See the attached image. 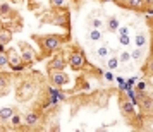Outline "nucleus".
<instances>
[{"label": "nucleus", "instance_id": "obj_24", "mask_svg": "<svg viewBox=\"0 0 153 132\" xmlns=\"http://www.w3.org/2000/svg\"><path fill=\"white\" fill-rule=\"evenodd\" d=\"M10 120H12V125H19V122H21V118L17 117V115H12Z\"/></svg>", "mask_w": 153, "mask_h": 132}, {"label": "nucleus", "instance_id": "obj_26", "mask_svg": "<svg viewBox=\"0 0 153 132\" xmlns=\"http://www.w3.org/2000/svg\"><path fill=\"white\" fill-rule=\"evenodd\" d=\"M7 12H9V7L3 3V5H0V14H3V16H7Z\"/></svg>", "mask_w": 153, "mask_h": 132}, {"label": "nucleus", "instance_id": "obj_16", "mask_svg": "<svg viewBox=\"0 0 153 132\" xmlns=\"http://www.w3.org/2000/svg\"><path fill=\"white\" fill-rule=\"evenodd\" d=\"M131 58H134L136 62H139V60L143 58V52H141L139 48H136V50H134L133 53H131Z\"/></svg>", "mask_w": 153, "mask_h": 132}, {"label": "nucleus", "instance_id": "obj_7", "mask_svg": "<svg viewBox=\"0 0 153 132\" xmlns=\"http://www.w3.org/2000/svg\"><path fill=\"white\" fill-rule=\"evenodd\" d=\"M7 57H9V64L14 67V65H17L21 62V57L16 53V50H9V53H7Z\"/></svg>", "mask_w": 153, "mask_h": 132}, {"label": "nucleus", "instance_id": "obj_9", "mask_svg": "<svg viewBox=\"0 0 153 132\" xmlns=\"http://www.w3.org/2000/svg\"><path fill=\"white\" fill-rule=\"evenodd\" d=\"M12 115H14L12 108H0V118H2V120H5V118H10Z\"/></svg>", "mask_w": 153, "mask_h": 132}, {"label": "nucleus", "instance_id": "obj_1", "mask_svg": "<svg viewBox=\"0 0 153 132\" xmlns=\"http://www.w3.org/2000/svg\"><path fill=\"white\" fill-rule=\"evenodd\" d=\"M19 100L21 101H26L28 98H31V94H33V84H29V82H24L22 86L19 88Z\"/></svg>", "mask_w": 153, "mask_h": 132}, {"label": "nucleus", "instance_id": "obj_28", "mask_svg": "<svg viewBox=\"0 0 153 132\" xmlns=\"http://www.w3.org/2000/svg\"><path fill=\"white\" fill-rule=\"evenodd\" d=\"M138 89L143 91V89H145V82H138Z\"/></svg>", "mask_w": 153, "mask_h": 132}, {"label": "nucleus", "instance_id": "obj_30", "mask_svg": "<svg viewBox=\"0 0 153 132\" xmlns=\"http://www.w3.org/2000/svg\"><path fill=\"white\" fill-rule=\"evenodd\" d=\"M105 77H107V79H108V81H112V79H114V75L110 74V72H108V74H105Z\"/></svg>", "mask_w": 153, "mask_h": 132}, {"label": "nucleus", "instance_id": "obj_11", "mask_svg": "<svg viewBox=\"0 0 153 132\" xmlns=\"http://www.w3.org/2000/svg\"><path fill=\"white\" fill-rule=\"evenodd\" d=\"M36 122H38V117H36L35 113H28V115H26V124H28V125H35Z\"/></svg>", "mask_w": 153, "mask_h": 132}, {"label": "nucleus", "instance_id": "obj_2", "mask_svg": "<svg viewBox=\"0 0 153 132\" xmlns=\"http://www.w3.org/2000/svg\"><path fill=\"white\" fill-rule=\"evenodd\" d=\"M58 45H60V39L57 36H47L43 41H41V46L45 50H55Z\"/></svg>", "mask_w": 153, "mask_h": 132}, {"label": "nucleus", "instance_id": "obj_13", "mask_svg": "<svg viewBox=\"0 0 153 132\" xmlns=\"http://www.w3.org/2000/svg\"><path fill=\"white\" fill-rule=\"evenodd\" d=\"M134 43H136V46H138V48H141V46L146 43V36H145V35H138L136 39H134Z\"/></svg>", "mask_w": 153, "mask_h": 132}, {"label": "nucleus", "instance_id": "obj_5", "mask_svg": "<svg viewBox=\"0 0 153 132\" xmlns=\"http://www.w3.org/2000/svg\"><path fill=\"white\" fill-rule=\"evenodd\" d=\"M64 67H65V62H64L60 57L54 58V60L50 62V65H48V69H50V70H62Z\"/></svg>", "mask_w": 153, "mask_h": 132}, {"label": "nucleus", "instance_id": "obj_21", "mask_svg": "<svg viewBox=\"0 0 153 132\" xmlns=\"http://www.w3.org/2000/svg\"><path fill=\"white\" fill-rule=\"evenodd\" d=\"M119 43H120V45H124V46H127V45L131 43V39H129V36H127V35H124V36L119 38Z\"/></svg>", "mask_w": 153, "mask_h": 132}, {"label": "nucleus", "instance_id": "obj_31", "mask_svg": "<svg viewBox=\"0 0 153 132\" xmlns=\"http://www.w3.org/2000/svg\"><path fill=\"white\" fill-rule=\"evenodd\" d=\"M0 52H3V43H0Z\"/></svg>", "mask_w": 153, "mask_h": 132}, {"label": "nucleus", "instance_id": "obj_6", "mask_svg": "<svg viewBox=\"0 0 153 132\" xmlns=\"http://www.w3.org/2000/svg\"><path fill=\"white\" fill-rule=\"evenodd\" d=\"M21 60H24V62H31V60H33V50H31V48H28V45H22Z\"/></svg>", "mask_w": 153, "mask_h": 132}, {"label": "nucleus", "instance_id": "obj_12", "mask_svg": "<svg viewBox=\"0 0 153 132\" xmlns=\"http://www.w3.org/2000/svg\"><path fill=\"white\" fill-rule=\"evenodd\" d=\"M117 28H119V21L115 17H110L108 19V31H117Z\"/></svg>", "mask_w": 153, "mask_h": 132}, {"label": "nucleus", "instance_id": "obj_19", "mask_svg": "<svg viewBox=\"0 0 153 132\" xmlns=\"http://www.w3.org/2000/svg\"><path fill=\"white\" fill-rule=\"evenodd\" d=\"M119 60H120V62H129V60H131V53H129V52H122L120 57H119Z\"/></svg>", "mask_w": 153, "mask_h": 132}, {"label": "nucleus", "instance_id": "obj_22", "mask_svg": "<svg viewBox=\"0 0 153 132\" xmlns=\"http://www.w3.org/2000/svg\"><path fill=\"white\" fill-rule=\"evenodd\" d=\"M91 26H93V29H100V28H102V21H100V19H93V21H91Z\"/></svg>", "mask_w": 153, "mask_h": 132}, {"label": "nucleus", "instance_id": "obj_25", "mask_svg": "<svg viewBox=\"0 0 153 132\" xmlns=\"http://www.w3.org/2000/svg\"><path fill=\"white\" fill-rule=\"evenodd\" d=\"M52 3L55 7H62V5H65V0H52Z\"/></svg>", "mask_w": 153, "mask_h": 132}, {"label": "nucleus", "instance_id": "obj_8", "mask_svg": "<svg viewBox=\"0 0 153 132\" xmlns=\"http://www.w3.org/2000/svg\"><path fill=\"white\" fill-rule=\"evenodd\" d=\"M10 39H12V33H10L9 29H0V43L7 45Z\"/></svg>", "mask_w": 153, "mask_h": 132}, {"label": "nucleus", "instance_id": "obj_4", "mask_svg": "<svg viewBox=\"0 0 153 132\" xmlns=\"http://www.w3.org/2000/svg\"><path fill=\"white\" fill-rule=\"evenodd\" d=\"M69 64H71V67H74V69H81L83 64H84L83 55H81V53H71V55H69Z\"/></svg>", "mask_w": 153, "mask_h": 132}, {"label": "nucleus", "instance_id": "obj_17", "mask_svg": "<svg viewBox=\"0 0 153 132\" xmlns=\"http://www.w3.org/2000/svg\"><path fill=\"white\" fill-rule=\"evenodd\" d=\"M9 64V57L5 52H0V67H3V65H7Z\"/></svg>", "mask_w": 153, "mask_h": 132}, {"label": "nucleus", "instance_id": "obj_3", "mask_svg": "<svg viewBox=\"0 0 153 132\" xmlns=\"http://www.w3.org/2000/svg\"><path fill=\"white\" fill-rule=\"evenodd\" d=\"M52 81H54L57 86H64V84H67L69 77L64 74L62 70H57V72H54V70H52Z\"/></svg>", "mask_w": 153, "mask_h": 132}, {"label": "nucleus", "instance_id": "obj_10", "mask_svg": "<svg viewBox=\"0 0 153 132\" xmlns=\"http://www.w3.org/2000/svg\"><path fill=\"white\" fill-rule=\"evenodd\" d=\"M90 39L91 41H100L102 39V31L100 29H91L90 31Z\"/></svg>", "mask_w": 153, "mask_h": 132}, {"label": "nucleus", "instance_id": "obj_14", "mask_svg": "<svg viewBox=\"0 0 153 132\" xmlns=\"http://www.w3.org/2000/svg\"><path fill=\"white\" fill-rule=\"evenodd\" d=\"M96 55L100 57V58H107V57H108V48H107V46H100L98 52H96Z\"/></svg>", "mask_w": 153, "mask_h": 132}, {"label": "nucleus", "instance_id": "obj_20", "mask_svg": "<svg viewBox=\"0 0 153 132\" xmlns=\"http://www.w3.org/2000/svg\"><path fill=\"white\" fill-rule=\"evenodd\" d=\"M122 110H124L126 113H133V112H134L133 103H124V105H122Z\"/></svg>", "mask_w": 153, "mask_h": 132}, {"label": "nucleus", "instance_id": "obj_27", "mask_svg": "<svg viewBox=\"0 0 153 132\" xmlns=\"http://www.w3.org/2000/svg\"><path fill=\"white\" fill-rule=\"evenodd\" d=\"M22 69H24V67H22L21 64H17V65H14V67H12V70H14V72H21Z\"/></svg>", "mask_w": 153, "mask_h": 132}, {"label": "nucleus", "instance_id": "obj_32", "mask_svg": "<svg viewBox=\"0 0 153 132\" xmlns=\"http://www.w3.org/2000/svg\"><path fill=\"white\" fill-rule=\"evenodd\" d=\"M102 2H108V0H102Z\"/></svg>", "mask_w": 153, "mask_h": 132}, {"label": "nucleus", "instance_id": "obj_15", "mask_svg": "<svg viewBox=\"0 0 153 132\" xmlns=\"http://www.w3.org/2000/svg\"><path fill=\"white\" fill-rule=\"evenodd\" d=\"M117 65H119V58L112 57V58L107 60V67H108V69H117Z\"/></svg>", "mask_w": 153, "mask_h": 132}, {"label": "nucleus", "instance_id": "obj_23", "mask_svg": "<svg viewBox=\"0 0 153 132\" xmlns=\"http://www.w3.org/2000/svg\"><path fill=\"white\" fill-rule=\"evenodd\" d=\"M119 29V36H124V35H129V28H117Z\"/></svg>", "mask_w": 153, "mask_h": 132}, {"label": "nucleus", "instance_id": "obj_29", "mask_svg": "<svg viewBox=\"0 0 153 132\" xmlns=\"http://www.w3.org/2000/svg\"><path fill=\"white\" fill-rule=\"evenodd\" d=\"M145 108H146V110H150V100H146V101H145Z\"/></svg>", "mask_w": 153, "mask_h": 132}, {"label": "nucleus", "instance_id": "obj_18", "mask_svg": "<svg viewBox=\"0 0 153 132\" xmlns=\"http://www.w3.org/2000/svg\"><path fill=\"white\" fill-rule=\"evenodd\" d=\"M127 3H129V7H133V9H139V7L143 5V0H127Z\"/></svg>", "mask_w": 153, "mask_h": 132}]
</instances>
